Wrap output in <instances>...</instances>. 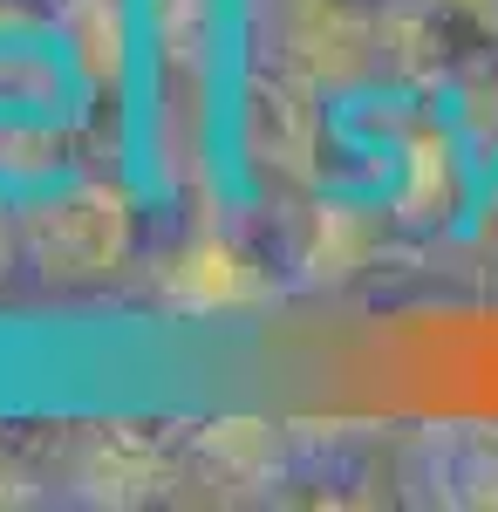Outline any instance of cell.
Wrapping results in <instances>:
<instances>
[{"label": "cell", "mask_w": 498, "mask_h": 512, "mask_svg": "<svg viewBox=\"0 0 498 512\" xmlns=\"http://www.w3.org/2000/svg\"><path fill=\"white\" fill-rule=\"evenodd\" d=\"M14 233H21V267L48 294H96L137 274L144 260V212L137 185L116 171H76L55 192H35L14 205Z\"/></svg>", "instance_id": "cell-1"}, {"label": "cell", "mask_w": 498, "mask_h": 512, "mask_svg": "<svg viewBox=\"0 0 498 512\" xmlns=\"http://www.w3.org/2000/svg\"><path fill=\"white\" fill-rule=\"evenodd\" d=\"M178 472H185V424H69L62 451V485L76 506H178Z\"/></svg>", "instance_id": "cell-2"}, {"label": "cell", "mask_w": 498, "mask_h": 512, "mask_svg": "<svg viewBox=\"0 0 498 512\" xmlns=\"http://www.w3.org/2000/svg\"><path fill=\"white\" fill-rule=\"evenodd\" d=\"M96 103L55 14L0 7V130H96Z\"/></svg>", "instance_id": "cell-3"}, {"label": "cell", "mask_w": 498, "mask_h": 512, "mask_svg": "<svg viewBox=\"0 0 498 512\" xmlns=\"http://www.w3.org/2000/svg\"><path fill=\"white\" fill-rule=\"evenodd\" d=\"M287 212V239L273 253V267L294 280V287H348V280L376 274L389 253V239L403 233L383 205L348 192H314L301 205H280Z\"/></svg>", "instance_id": "cell-4"}, {"label": "cell", "mask_w": 498, "mask_h": 512, "mask_svg": "<svg viewBox=\"0 0 498 512\" xmlns=\"http://www.w3.org/2000/svg\"><path fill=\"white\" fill-rule=\"evenodd\" d=\"M273 287H280L273 253L246 246V233H232L219 219H198L192 233H178L151 260V294L178 315H239L267 301Z\"/></svg>", "instance_id": "cell-5"}, {"label": "cell", "mask_w": 498, "mask_h": 512, "mask_svg": "<svg viewBox=\"0 0 498 512\" xmlns=\"http://www.w3.org/2000/svg\"><path fill=\"white\" fill-rule=\"evenodd\" d=\"M396 478L423 506L492 512L498 506V424H430L403 444Z\"/></svg>", "instance_id": "cell-6"}, {"label": "cell", "mask_w": 498, "mask_h": 512, "mask_svg": "<svg viewBox=\"0 0 498 512\" xmlns=\"http://www.w3.org/2000/svg\"><path fill=\"white\" fill-rule=\"evenodd\" d=\"M273 499L280 506H376L389 492L362 431H307V424H294L287 431V465L273 478Z\"/></svg>", "instance_id": "cell-7"}, {"label": "cell", "mask_w": 498, "mask_h": 512, "mask_svg": "<svg viewBox=\"0 0 498 512\" xmlns=\"http://www.w3.org/2000/svg\"><path fill=\"white\" fill-rule=\"evenodd\" d=\"M451 7H458V21L471 28V35L498 48V0H451Z\"/></svg>", "instance_id": "cell-8"}, {"label": "cell", "mask_w": 498, "mask_h": 512, "mask_svg": "<svg viewBox=\"0 0 498 512\" xmlns=\"http://www.w3.org/2000/svg\"><path fill=\"white\" fill-rule=\"evenodd\" d=\"M14 267H21V233H14V205L0 198V287H7Z\"/></svg>", "instance_id": "cell-9"}, {"label": "cell", "mask_w": 498, "mask_h": 512, "mask_svg": "<svg viewBox=\"0 0 498 512\" xmlns=\"http://www.w3.org/2000/svg\"><path fill=\"white\" fill-rule=\"evenodd\" d=\"M0 7H21V0H0Z\"/></svg>", "instance_id": "cell-10"}]
</instances>
